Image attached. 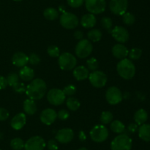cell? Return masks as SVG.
I'll return each mask as SVG.
<instances>
[{
    "instance_id": "31",
    "label": "cell",
    "mask_w": 150,
    "mask_h": 150,
    "mask_svg": "<svg viewBox=\"0 0 150 150\" xmlns=\"http://www.w3.org/2000/svg\"><path fill=\"white\" fill-rule=\"evenodd\" d=\"M122 21L127 26H131L136 21V18L133 14L129 12H126L122 15Z\"/></svg>"
},
{
    "instance_id": "52",
    "label": "cell",
    "mask_w": 150,
    "mask_h": 150,
    "mask_svg": "<svg viewBox=\"0 0 150 150\" xmlns=\"http://www.w3.org/2000/svg\"><path fill=\"white\" fill-rule=\"evenodd\" d=\"M13 1H21L22 0H13Z\"/></svg>"
},
{
    "instance_id": "24",
    "label": "cell",
    "mask_w": 150,
    "mask_h": 150,
    "mask_svg": "<svg viewBox=\"0 0 150 150\" xmlns=\"http://www.w3.org/2000/svg\"><path fill=\"white\" fill-rule=\"evenodd\" d=\"M23 108L25 113L28 115H34L37 112V104L35 100L27 99L23 103Z\"/></svg>"
},
{
    "instance_id": "44",
    "label": "cell",
    "mask_w": 150,
    "mask_h": 150,
    "mask_svg": "<svg viewBox=\"0 0 150 150\" xmlns=\"http://www.w3.org/2000/svg\"><path fill=\"white\" fill-rule=\"evenodd\" d=\"M9 112L7 109L0 107V121L7 120L9 118Z\"/></svg>"
},
{
    "instance_id": "40",
    "label": "cell",
    "mask_w": 150,
    "mask_h": 150,
    "mask_svg": "<svg viewBox=\"0 0 150 150\" xmlns=\"http://www.w3.org/2000/svg\"><path fill=\"white\" fill-rule=\"evenodd\" d=\"M40 62V58L38 54L36 53H31L29 56V63L32 66H37Z\"/></svg>"
},
{
    "instance_id": "7",
    "label": "cell",
    "mask_w": 150,
    "mask_h": 150,
    "mask_svg": "<svg viewBox=\"0 0 150 150\" xmlns=\"http://www.w3.org/2000/svg\"><path fill=\"white\" fill-rule=\"evenodd\" d=\"M59 22L62 26L67 29H73L77 27L79 24V18L75 14L69 12H64L61 15Z\"/></svg>"
},
{
    "instance_id": "25",
    "label": "cell",
    "mask_w": 150,
    "mask_h": 150,
    "mask_svg": "<svg viewBox=\"0 0 150 150\" xmlns=\"http://www.w3.org/2000/svg\"><path fill=\"white\" fill-rule=\"evenodd\" d=\"M134 121L138 125H142L143 124H145V122L148 119V113L144 109H139L135 113Z\"/></svg>"
},
{
    "instance_id": "30",
    "label": "cell",
    "mask_w": 150,
    "mask_h": 150,
    "mask_svg": "<svg viewBox=\"0 0 150 150\" xmlns=\"http://www.w3.org/2000/svg\"><path fill=\"white\" fill-rule=\"evenodd\" d=\"M24 141L20 138H15L10 141V147L13 150H21L24 148Z\"/></svg>"
},
{
    "instance_id": "27",
    "label": "cell",
    "mask_w": 150,
    "mask_h": 150,
    "mask_svg": "<svg viewBox=\"0 0 150 150\" xmlns=\"http://www.w3.org/2000/svg\"><path fill=\"white\" fill-rule=\"evenodd\" d=\"M43 16L47 20L54 21L59 17V13L54 7H48L43 12Z\"/></svg>"
},
{
    "instance_id": "51",
    "label": "cell",
    "mask_w": 150,
    "mask_h": 150,
    "mask_svg": "<svg viewBox=\"0 0 150 150\" xmlns=\"http://www.w3.org/2000/svg\"><path fill=\"white\" fill-rule=\"evenodd\" d=\"M3 138V134L1 132H0V139H2Z\"/></svg>"
},
{
    "instance_id": "38",
    "label": "cell",
    "mask_w": 150,
    "mask_h": 150,
    "mask_svg": "<svg viewBox=\"0 0 150 150\" xmlns=\"http://www.w3.org/2000/svg\"><path fill=\"white\" fill-rule=\"evenodd\" d=\"M13 91L16 93H18V94H23V93H26V85L20 82H18L16 85H13Z\"/></svg>"
},
{
    "instance_id": "28",
    "label": "cell",
    "mask_w": 150,
    "mask_h": 150,
    "mask_svg": "<svg viewBox=\"0 0 150 150\" xmlns=\"http://www.w3.org/2000/svg\"><path fill=\"white\" fill-rule=\"evenodd\" d=\"M103 37V33L100 29H92L87 33V38L92 42H98L100 41Z\"/></svg>"
},
{
    "instance_id": "21",
    "label": "cell",
    "mask_w": 150,
    "mask_h": 150,
    "mask_svg": "<svg viewBox=\"0 0 150 150\" xmlns=\"http://www.w3.org/2000/svg\"><path fill=\"white\" fill-rule=\"evenodd\" d=\"M89 69L83 66H78L73 69V76L78 81H82L89 77Z\"/></svg>"
},
{
    "instance_id": "53",
    "label": "cell",
    "mask_w": 150,
    "mask_h": 150,
    "mask_svg": "<svg viewBox=\"0 0 150 150\" xmlns=\"http://www.w3.org/2000/svg\"><path fill=\"white\" fill-rule=\"evenodd\" d=\"M0 150H1V149H0Z\"/></svg>"
},
{
    "instance_id": "16",
    "label": "cell",
    "mask_w": 150,
    "mask_h": 150,
    "mask_svg": "<svg viewBox=\"0 0 150 150\" xmlns=\"http://www.w3.org/2000/svg\"><path fill=\"white\" fill-rule=\"evenodd\" d=\"M57 118V113L52 108H47L42 110L40 116L41 122L45 125H51Z\"/></svg>"
},
{
    "instance_id": "26",
    "label": "cell",
    "mask_w": 150,
    "mask_h": 150,
    "mask_svg": "<svg viewBox=\"0 0 150 150\" xmlns=\"http://www.w3.org/2000/svg\"><path fill=\"white\" fill-rule=\"evenodd\" d=\"M110 128H111V131L117 134L124 133L126 129L124 124L119 120H115L111 121V124H110Z\"/></svg>"
},
{
    "instance_id": "46",
    "label": "cell",
    "mask_w": 150,
    "mask_h": 150,
    "mask_svg": "<svg viewBox=\"0 0 150 150\" xmlns=\"http://www.w3.org/2000/svg\"><path fill=\"white\" fill-rule=\"evenodd\" d=\"M7 85H8V83H7V78L0 75V90L4 89Z\"/></svg>"
},
{
    "instance_id": "2",
    "label": "cell",
    "mask_w": 150,
    "mask_h": 150,
    "mask_svg": "<svg viewBox=\"0 0 150 150\" xmlns=\"http://www.w3.org/2000/svg\"><path fill=\"white\" fill-rule=\"evenodd\" d=\"M117 73L125 79H131L136 74V66L131 60L127 58L120 60L117 66Z\"/></svg>"
},
{
    "instance_id": "18",
    "label": "cell",
    "mask_w": 150,
    "mask_h": 150,
    "mask_svg": "<svg viewBox=\"0 0 150 150\" xmlns=\"http://www.w3.org/2000/svg\"><path fill=\"white\" fill-rule=\"evenodd\" d=\"M12 62L13 65L19 68H22L29 63V57L25 53L18 51L12 57Z\"/></svg>"
},
{
    "instance_id": "47",
    "label": "cell",
    "mask_w": 150,
    "mask_h": 150,
    "mask_svg": "<svg viewBox=\"0 0 150 150\" xmlns=\"http://www.w3.org/2000/svg\"><path fill=\"white\" fill-rule=\"evenodd\" d=\"M74 37L77 40H82L83 38V33L82 31H80V30H77L76 31V32H74Z\"/></svg>"
},
{
    "instance_id": "5",
    "label": "cell",
    "mask_w": 150,
    "mask_h": 150,
    "mask_svg": "<svg viewBox=\"0 0 150 150\" xmlns=\"http://www.w3.org/2000/svg\"><path fill=\"white\" fill-rule=\"evenodd\" d=\"M92 49H93V46L91 41L86 39H82L80 40L76 44L75 52L78 57L83 59L90 55Z\"/></svg>"
},
{
    "instance_id": "11",
    "label": "cell",
    "mask_w": 150,
    "mask_h": 150,
    "mask_svg": "<svg viewBox=\"0 0 150 150\" xmlns=\"http://www.w3.org/2000/svg\"><path fill=\"white\" fill-rule=\"evenodd\" d=\"M105 99L108 104L111 105H116L121 102L122 100V94L120 88L117 87H110L105 92Z\"/></svg>"
},
{
    "instance_id": "41",
    "label": "cell",
    "mask_w": 150,
    "mask_h": 150,
    "mask_svg": "<svg viewBox=\"0 0 150 150\" xmlns=\"http://www.w3.org/2000/svg\"><path fill=\"white\" fill-rule=\"evenodd\" d=\"M69 116H70V113L65 109H62V110H59V112L57 113V118L59 119L60 120H67Z\"/></svg>"
},
{
    "instance_id": "35",
    "label": "cell",
    "mask_w": 150,
    "mask_h": 150,
    "mask_svg": "<svg viewBox=\"0 0 150 150\" xmlns=\"http://www.w3.org/2000/svg\"><path fill=\"white\" fill-rule=\"evenodd\" d=\"M86 66L89 70H91L92 71H95L98 69V61L95 57H90L86 60Z\"/></svg>"
},
{
    "instance_id": "50",
    "label": "cell",
    "mask_w": 150,
    "mask_h": 150,
    "mask_svg": "<svg viewBox=\"0 0 150 150\" xmlns=\"http://www.w3.org/2000/svg\"><path fill=\"white\" fill-rule=\"evenodd\" d=\"M77 150H89L88 149H86V147H81V148L78 149Z\"/></svg>"
},
{
    "instance_id": "8",
    "label": "cell",
    "mask_w": 150,
    "mask_h": 150,
    "mask_svg": "<svg viewBox=\"0 0 150 150\" xmlns=\"http://www.w3.org/2000/svg\"><path fill=\"white\" fill-rule=\"evenodd\" d=\"M85 6L89 13L100 14L105 11L106 1L105 0H85Z\"/></svg>"
},
{
    "instance_id": "42",
    "label": "cell",
    "mask_w": 150,
    "mask_h": 150,
    "mask_svg": "<svg viewBox=\"0 0 150 150\" xmlns=\"http://www.w3.org/2000/svg\"><path fill=\"white\" fill-rule=\"evenodd\" d=\"M67 4L73 8H78L81 7L84 2V0H67Z\"/></svg>"
},
{
    "instance_id": "9",
    "label": "cell",
    "mask_w": 150,
    "mask_h": 150,
    "mask_svg": "<svg viewBox=\"0 0 150 150\" xmlns=\"http://www.w3.org/2000/svg\"><path fill=\"white\" fill-rule=\"evenodd\" d=\"M66 99L62 90L59 88H52L47 93V99L48 102L54 106L61 105Z\"/></svg>"
},
{
    "instance_id": "48",
    "label": "cell",
    "mask_w": 150,
    "mask_h": 150,
    "mask_svg": "<svg viewBox=\"0 0 150 150\" xmlns=\"http://www.w3.org/2000/svg\"><path fill=\"white\" fill-rule=\"evenodd\" d=\"M79 138L81 142H84L86 140V135L83 131H80L79 133Z\"/></svg>"
},
{
    "instance_id": "14",
    "label": "cell",
    "mask_w": 150,
    "mask_h": 150,
    "mask_svg": "<svg viewBox=\"0 0 150 150\" xmlns=\"http://www.w3.org/2000/svg\"><path fill=\"white\" fill-rule=\"evenodd\" d=\"M113 38L120 44L126 43L129 39L128 31L122 26H116L111 31Z\"/></svg>"
},
{
    "instance_id": "19",
    "label": "cell",
    "mask_w": 150,
    "mask_h": 150,
    "mask_svg": "<svg viewBox=\"0 0 150 150\" xmlns=\"http://www.w3.org/2000/svg\"><path fill=\"white\" fill-rule=\"evenodd\" d=\"M129 51L127 47L122 44H115L112 48V54L116 58L122 60L128 55Z\"/></svg>"
},
{
    "instance_id": "39",
    "label": "cell",
    "mask_w": 150,
    "mask_h": 150,
    "mask_svg": "<svg viewBox=\"0 0 150 150\" xmlns=\"http://www.w3.org/2000/svg\"><path fill=\"white\" fill-rule=\"evenodd\" d=\"M63 92H64V95L68 96H71L74 95L76 91V88L75 85H68L67 86H65L64 88V89L62 90Z\"/></svg>"
},
{
    "instance_id": "20",
    "label": "cell",
    "mask_w": 150,
    "mask_h": 150,
    "mask_svg": "<svg viewBox=\"0 0 150 150\" xmlns=\"http://www.w3.org/2000/svg\"><path fill=\"white\" fill-rule=\"evenodd\" d=\"M97 22L96 17L95 15L92 13H87V14L83 15L81 19V24L83 27L89 29L92 28L95 26Z\"/></svg>"
},
{
    "instance_id": "34",
    "label": "cell",
    "mask_w": 150,
    "mask_h": 150,
    "mask_svg": "<svg viewBox=\"0 0 150 150\" xmlns=\"http://www.w3.org/2000/svg\"><path fill=\"white\" fill-rule=\"evenodd\" d=\"M142 54V50L139 48H133L129 51L128 55L130 60H139Z\"/></svg>"
},
{
    "instance_id": "12",
    "label": "cell",
    "mask_w": 150,
    "mask_h": 150,
    "mask_svg": "<svg viewBox=\"0 0 150 150\" xmlns=\"http://www.w3.org/2000/svg\"><path fill=\"white\" fill-rule=\"evenodd\" d=\"M45 141L42 137L36 136L31 137L24 144L25 150H44L45 148Z\"/></svg>"
},
{
    "instance_id": "32",
    "label": "cell",
    "mask_w": 150,
    "mask_h": 150,
    "mask_svg": "<svg viewBox=\"0 0 150 150\" xmlns=\"http://www.w3.org/2000/svg\"><path fill=\"white\" fill-rule=\"evenodd\" d=\"M113 114L110 111H104L101 113L100 121L103 124H108L113 120Z\"/></svg>"
},
{
    "instance_id": "43",
    "label": "cell",
    "mask_w": 150,
    "mask_h": 150,
    "mask_svg": "<svg viewBox=\"0 0 150 150\" xmlns=\"http://www.w3.org/2000/svg\"><path fill=\"white\" fill-rule=\"evenodd\" d=\"M47 148L48 150H58V144L57 141L54 139H51L47 144Z\"/></svg>"
},
{
    "instance_id": "13",
    "label": "cell",
    "mask_w": 150,
    "mask_h": 150,
    "mask_svg": "<svg viewBox=\"0 0 150 150\" xmlns=\"http://www.w3.org/2000/svg\"><path fill=\"white\" fill-rule=\"evenodd\" d=\"M127 7V0H111L109 3L110 10L117 16H122L125 13H126Z\"/></svg>"
},
{
    "instance_id": "15",
    "label": "cell",
    "mask_w": 150,
    "mask_h": 150,
    "mask_svg": "<svg viewBox=\"0 0 150 150\" xmlns=\"http://www.w3.org/2000/svg\"><path fill=\"white\" fill-rule=\"evenodd\" d=\"M74 138V132L70 128H62L58 130L56 134L55 138L59 143L66 144L72 141Z\"/></svg>"
},
{
    "instance_id": "45",
    "label": "cell",
    "mask_w": 150,
    "mask_h": 150,
    "mask_svg": "<svg viewBox=\"0 0 150 150\" xmlns=\"http://www.w3.org/2000/svg\"><path fill=\"white\" fill-rule=\"evenodd\" d=\"M138 129H139V125L136 123H131L128 125L127 128V130L128 132V133L130 134H133L136 132H137Z\"/></svg>"
},
{
    "instance_id": "36",
    "label": "cell",
    "mask_w": 150,
    "mask_h": 150,
    "mask_svg": "<svg viewBox=\"0 0 150 150\" xmlns=\"http://www.w3.org/2000/svg\"><path fill=\"white\" fill-rule=\"evenodd\" d=\"M47 52L51 57H59V56L60 55L59 49L55 45L49 46L47 49Z\"/></svg>"
},
{
    "instance_id": "29",
    "label": "cell",
    "mask_w": 150,
    "mask_h": 150,
    "mask_svg": "<svg viewBox=\"0 0 150 150\" xmlns=\"http://www.w3.org/2000/svg\"><path fill=\"white\" fill-rule=\"evenodd\" d=\"M66 104H67V108L71 111H76L79 109L81 106V103L77 99L74 97H68L66 101Z\"/></svg>"
},
{
    "instance_id": "49",
    "label": "cell",
    "mask_w": 150,
    "mask_h": 150,
    "mask_svg": "<svg viewBox=\"0 0 150 150\" xmlns=\"http://www.w3.org/2000/svg\"><path fill=\"white\" fill-rule=\"evenodd\" d=\"M59 10L60 12H62V13H64V10H65V8H64V6H59Z\"/></svg>"
},
{
    "instance_id": "4",
    "label": "cell",
    "mask_w": 150,
    "mask_h": 150,
    "mask_svg": "<svg viewBox=\"0 0 150 150\" xmlns=\"http://www.w3.org/2000/svg\"><path fill=\"white\" fill-rule=\"evenodd\" d=\"M58 63L60 69L64 71H70L75 69L77 60L73 54L69 52H63L59 56Z\"/></svg>"
},
{
    "instance_id": "33",
    "label": "cell",
    "mask_w": 150,
    "mask_h": 150,
    "mask_svg": "<svg viewBox=\"0 0 150 150\" xmlns=\"http://www.w3.org/2000/svg\"><path fill=\"white\" fill-rule=\"evenodd\" d=\"M100 24L103 28L106 29L108 32H111V29H112V26H113V22L111 18L109 17L102 18Z\"/></svg>"
},
{
    "instance_id": "10",
    "label": "cell",
    "mask_w": 150,
    "mask_h": 150,
    "mask_svg": "<svg viewBox=\"0 0 150 150\" xmlns=\"http://www.w3.org/2000/svg\"><path fill=\"white\" fill-rule=\"evenodd\" d=\"M89 79L92 86L97 88H101L105 85L108 78L104 72L96 70L89 74Z\"/></svg>"
},
{
    "instance_id": "22",
    "label": "cell",
    "mask_w": 150,
    "mask_h": 150,
    "mask_svg": "<svg viewBox=\"0 0 150 150\" xmlns=\"http://www.w3.org/2000/svg\"><path fill=\"white\" fill-rule=\"evenodd\" d=\"M19 77L23 81H31L35 76V71L29 66H23L19 71Z\"/></svg>"
},
{
    "instance_id": "1",
    "label": "cell",
    "mask_w": 150,
    "mask_h": 150,
    "mask_svg": "<svg viewBox=\"0 0 150 150\" xmlns=\"http://www.w3.org/2000/svg\"><path fill=\"white\" fill-rule=\"evenodd\" d=\"M46 83L40 78L32 79L26 86V94L29 99L32 100H40L42 99L46 93Z\"/></svg>"
},
{
    "instance_id": "3",
    "label": "cell",
    "mask_w": 150,
    "mask_h": 150,
    "mask_svg": "<svg viewBox=\"0 0 150 150\" xmlns=\"http://www.w3.org/2000/svg\"><path fill=\"white\" fill-rule=\"evenodd\" d=\"M132 146L133 141L126 133L120 134L111 143V150H131Z\"/></svg>"
},
{
    "instance_id": "17",
    "label": "cell",
    "mask_w": 150,
    "mask_h": 150,
    "mask_svg": "<svg viewBox=\"0 0 150 150\" xmlns=\"http://www.w3.org/2000/svg\"><path fill=\"white\" fill-rule=\"evenodd\" d=\"M26 115L23 113H19L15 116H13L11 122H10V126L13 129H16V130H19L24 126V125L26 124Z\"/></svg>"
},
{
    "instance_id": "6",
    "label": "cell",
    "mask_w": 150,
    "mask_h": 150,
    "mask_svg": "<svg viewBox=\"0 0 150 150\" xmlns=\"http://www.w3.org/2000/svg\"><path fill=\"white\" fill-rule=\"evenodd\" d=\"M90 138L94 142L102 143L108 137V130L104 125L99 124L93 126L89 132Z\"/></svg>"
},
{
    "instance_id": "23",
    "label": "cell",
    "mask_w": 150,
    "mask_h": 150,
    "mask_svg": "<svg viewBox=\"0 0 150 150\" xmlns=\"http://www.w3.org/2000/svg\"><path fill=\"white\" fill-rule=\"evenodd\" d=\"M139 138L144 141L150 142V124H143L138 129Z\"/></svg>"
},
{
    "instance_id": "37",
    "label": "cell",
    "mask_w": 150,
    "mask_h": 150,
    "mask_svg": "<svg viewBox=\"0 0 150 150\" xmlns=\"http://www.w3.org/2000/svg\"><path fill=\"white\" fill-rule=\"evenodd\" d=\"M6 78H7V83L11 87H13L18 82H19V76L16 73H14V72H12V73L9 74L8 76Z\"/></svg>"
}]
</instances>
